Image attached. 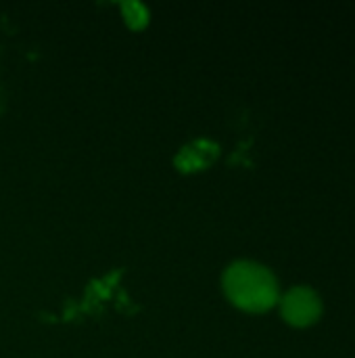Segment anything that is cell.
Returning <instances> with one entry per match:
<instances>
[{
    "label": "cell",
    "instance_id": "obj_2",
    "mask_svg": "<svg viewBox=\"0 0 355 358\" xmlns=\"http://www.w3.org/2000/svg\"><path fill=\"white\" fill-rule=\"evenodd\" d=\"M282 319L293 327H310L322 315V302L310 287H293L280 302Z\"/></svg>",
    "mask_w": 355,
    "mask_h": 358
},
{
    "label": "cell",
    "instance_id": "obj_3",
    "mask_svg": "<svg viewBox=\"0 0 355 358\" xmlns=\"http://www.w3.org/2000/svg\"><path fill=\"white\" fill-rule=\"evenodd\" d=\"M220 153V147L207 138L203 141H195L190 143L188 147H184L178 157H176V166L182 170V172H197V170H203L207 168L209 164L216 162Z\"/></svg>",
    "mask_w": 355,
    "mask_h": 358
},
{
    "label": "cell",
    "instance_id": "obj_1",
    "mask_svg": "<svg viewBox=\"0 0 355 358\" xmlns=\"http://www.w3.org/2000/svg\"><path fill=\"white\" fill-rule=\"evenodd\" d=\"M224 292L228 300L247 313H266L278 302V283L274 275L251 260H239L224 273Z\"/></svg>",
    "mask_w": 355,
    "mask_h": 358
},
{
    "label": "cell",
    "instance_id": "obj_4",
    "mask_svg": "<svg viewBox=\"0 0 355 358\" xmlns=\"http://www.w3.org/2000/svg\"><path fill=\"white\" fill-rule=\"evenodd\" d=\"M123 19L132 29H142L149 23V10L140 2H123Z\"/></svg>",
    "mask_w": 355,
    "mask_h": 358
}]
</instances>
